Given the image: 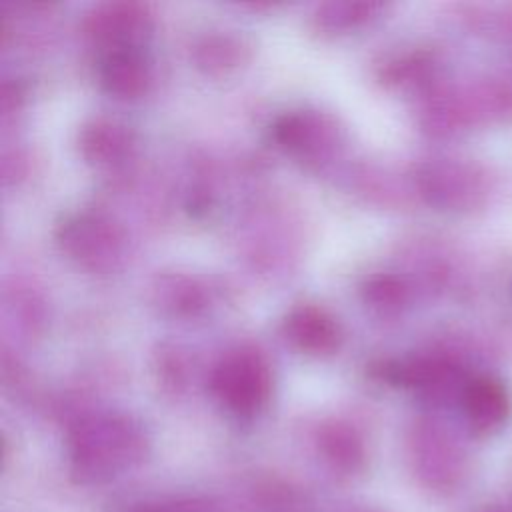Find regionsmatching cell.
<instances>
[{"instance_id": "1", "label": "cell", "mask_w": 512, "mask_h": 512, "mask_svg": "<svg viewBox=\"0 0 512 512\" xmlns=\"http://www.w3.org/2000/svg\"><path fill=\"white\" fill-rule=\"evenodd\" d=\"M212 386L230 410L238 414H252L268 396V366L254 352H234L214 370Z\"/></svg>"}, {"instance_id": "2", "label": "cell", "mask_w": 512, "mask_h": 512, "mask_svg": "<svg viewBox=\"0 0 512 512\" xmlns=\"http://www.w3.org/2000/svg\"><path fill=\"white\" fill-rule=\"evenodd\" d=\"M462 406L470 426L478 432L498 430L510 412L506 388L488 376L476 378L466 384L462 392Z\"/></svg>"}, {"instance_id": "3", "label": "cell", "mask_w": 512, "mask_h": 512, "mask_svg": "<svg viewBox=\"0 0 512 512\" xmlns=\"http://www.w3.org/2000/svg\"><path fill=\"white\" fill-rule=\"evenodd\" d=\"M286 336L302 350L312 354L330 352L338 342L336 322L320 308L300 306L284 322Z\"/></svg>"}, {"instance_id": "4", "label": "cell", "mask_w": 512, "mask_h": 512, "mask_svg": "<svg viewBox=\"0 0 512 512\" xmlns=\"http://www.w3.org/2000/svg\"><path fill=\"white\" fill-rule=\"evenodd\" d=\"M102 82L110 92L122 96L138 94L146 84L144 62L132 50H118L104 62Z\"/></svg>"}]
</instances>
